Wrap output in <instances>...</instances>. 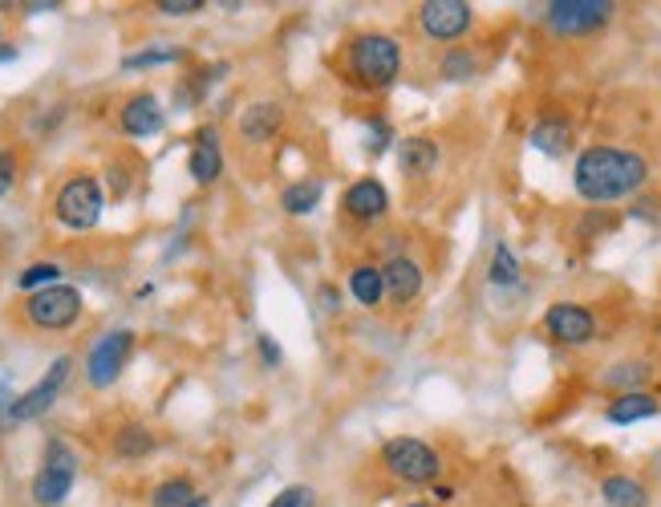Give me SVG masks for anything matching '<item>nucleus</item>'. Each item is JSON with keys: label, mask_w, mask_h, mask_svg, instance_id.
I'll use <instances>...</instances> for the list:
<instances>
[{"label": "nucleus", "mask_w": 661, "mask_h": 507, "mask_svg": "<svg viewBox=\"0 0 661 507\" xmlns=\"http://www.w3.org/2000/svg\"><path fill=\"white\" fill-rule=\"evenodd\" d=\"M649 183V159L641 150L593 143L572 162V188L584 203H621Z\"/></svg>", "instance_id": "nucleus-1"}, {"label": "nucleus", "mask_w": 661, "mask_h": 507, "mask_svg": "<svg viewBox=\"0 0 661 507\" xmlns=\"http://www.w3.org/2000/svg\"><path fill=\"white\" fill-rule=\"evenodd\" d=\"M337 78L354 94H385L402 78V41L382 29H361L337 54Z\"/></svg>", "instance_id": "nucleus-2"}, {"label": "nucleus", "mask_w": 661, "mask_h": 507, "mask_svg": "<svg viewBox=\"0 0 661 507\" xmlns=\"http://www.w3.org/2000/svg\"><path fill=\"white\" fill-rule=\"evenodd\" d=\"M382 471L402 487H435L442 480V454L426 439L414 435H394L382 442Z\"/></svg>", "instance_id": "nucleus-3"}, {"label": "nucleus", "mask_w": 661, "mask_h": 507, "mask_svg": "<svg viewBox=\"0 0 661 507\" xmlns=\"http://www.w3.org/2000/svg\"><path fill=\"white\" fill-rule=\"evenodd\" d=\"M617 4L613 0H552L540 9V21L556 37H593L605 25H613Z\"/></svg>", "instance_id": "nucleus-4"}, {"label": "nucleus", "mask_w": 661, "mask_h": 507, "mask_svg": "<svg viewBox=\"0 0 661 507\" xmlns=\"http://www.w3.org/2000/svg\"><path fill=\"white\" fill-rule=\"evenodd\" d=\"M102 207H107V195H102V183H98L93 174H69L54 195L57 224L69 227V232H90V227H98Z\"/></svg>", "instance_id": "nucleus-5"}, {"label": "nucleus", "mask_w": 661, "mask_h": 507, "mask_svg": "<svg viewBox=\"0 0 661 507\" xmlns=\"http://www.w3.org/2000/svg\"><path fill=\"white\" fill-rule=\"evenodd\" d=\"M74 483H78V454L69 451V442L49 439L37 475H33V499L41 507H57L61 499H69Z\"/></svg>", "instance_id": "nucleus-6"}, {"label": "nucleus", "mask_w": 661, "mask_h": 507, "mask_svg": "<svg viewBox=\"0 0 661 507\" xmlns=\"http://www.w3.org/2000/svg\"><path fill=\"white\" fill-rule=\"evenodd\" d=\"M540 329H544V337H548L552 346H564V349L593 346L596 334H601L596 313L589 305H581V301H552V305L544 308Z\"/></svg>", "instance_id": "nucleus-7"}, {"label": "nucleus", "mask_w": 661, "mask_h": 507, "mask_svg": "<svg viewBox=\"0 0 661 507\" xmlns=\"http://www.w3.org/2000/svg\"><path fill=\"white\" fill-rule=\"evenodd\" d=\"M78 317H81V293L74 284H54V289H41V293L25 296V320L33 329L61 334L69 325H78Z\"/></svg>", "instance_id": "nucleus-8"}, {"label": "nucleus", "mask_w": 661, "mask_h": 507, "mask_svg": "<svg viewBox=\"0 0 661 507\" xmlns=\"http://www.w3.org/2000/svg\"><path fill=\"white\" fill-rule=\"evenodd\" d=\"M418 29L426 41L450 49L455 41H463L475 29V9L467 0H426L418 4Z\"/></svg>", "instance_id": "nucleus-9"}, {"label": "nucleus", "mask_w": 661, "mask_h": 507, "mask_svg": "<svg viewBox=\"0 0 661 507\" xmlns=\"http://www.w3.org/2000/svg\"><path fill=\"white\" fill-rule=\"evenodd\" d=\"M131 353H134V334H131V329H110V334H102L90 346V353H86V382H90L93 390L114 386V382H119V374L126 370Z\"/></svg>", "instance_id": "nucleus-10"}, {"label": "nucleus", "mask_w": 661, "mask_h": 507, "mask_svg": "<svg viewBox=\"0 0 661 507\" xmlns=\"http://www.w3.org/2000/svg\"><path fill=\"white\" fill-rule=\"evenodd\" d=\"M385 215H390V191H385V183L378 174H361V179H354V183L345 188L341 219H349V224H358V227H373V224H382Z\"/></svg>", "instance_id": "nucleus-11"}, {"label": "nucleus", "mask_w": 661, "mask_h": 507, "mask_svg": "<svg viewBox=\"0 0 661 507\" xmlns=\"http://www.w3.org/2000/svg\"><path fill=\"white\" fill-rule=\"evenodd\" d=\"M69 370H74V358H57L49 370H45V378H41L37 386L25 390V394H16L13 402V422H33V418H41V414L54 406V398L61 394V386L69 382Z\"/></svg>", "instance_id": "nucleus-12"}, {"label": "nucleus", "mask_w": 661, "mask_h": 507, "mask_svg": "<svg viewBox=\"0 0 661 507\" xmlns=\"http://www.w3.org/2000/svg\"><path fill=\"white\" fill-rule=\"evenodd\" d=\"M382 277H385V301H394L397 308H411L414 301L423 296L426 272H423V264H418L411 252L385 256Z\"/></svg>", "instance_id": "nucleus-13"}, {"label": "nucleus", "mask_w": 661, "mask_h": 507, "mask_svg": "<svg viewBox=\"0 0 661 507\" xmlns=\"http://www.w3.org/2000/svg\"><path fill=\"white\" fill-rule=\"evenodd\" d=\"M187 174L195 179L199 188H212L215 179L224 174V147H220V131L203 126L191 138V155H187Z\"/></svg>", "instance_id": "nucleus-14"}, {"label": "nucleus", "mask_w": 661, "mask_h": 507, "mask_svg": "<svg viewBox=\"0 0 661 507\" xmlns=\"http://www.w3.org/2000/svg\"><path fill=\"white\" fill-rule=\"evenodd\" d=\"M163 122H167V114H163L155 94H131L119 110V126L131 138H155L163 131Z\"/></svg>", "instance_id": "nucleus-15"}, {"label": "nucleus", "mask_w": 661, "mask_h": 507, "mask_svg": "<svg viewBox=\"0 0 661 507\" xmlns=\"http://www.w3.org/2000/svg\"><path fill=\"white\" fill-rule=\"evenodd\" d=\"M528 143L540 155H548V159H560V155H569L572 147V122L569 114H560V110H548V114H540L536 119V126H531Z\"/></svg>", "instance_id": "nucleus-16"}, {"label": "nucleus", "mask_w": 661, "mask_h": 507, "mask_svg": "<svg viewBox=\"0 0 661 507\" xmlns=\"http://www.w3.org/2000/svg\"><path fill=\"white\" fill-rule=\"evenodd\" d=\"M280 126H284V106L280 102H256V106H248L239 114V134H244V143H251V147L272 143L280 134Z\"/></svg>", "instance_id": "nucleus-17"}, {"label": "nucleus", "mask_w": 661, "mask_h": 507, "mask_svg": "<svg viewBox=\"0 0 661 507\" xmlns=\"http://www.w3.org/2000/svg\"><path fill=\"white\" fill-rule=\"evenodd\" d=\"M661 398L649 394V390H634V394H613L605 406V418L613 427H634V422H646V418H658Z\"/></svg>", "instance_id": "nucleus-18"}, {"label": "nucleus", "mask_w": 661, "mask_h": 507, "mask_svg": "<svg viewBox=\"0 0 661 507\" xmlns=\"http://www.w3.org/2000/svg\"><path fill=\"white\" fill-rule=\"evenodd\" d=\"M345 289H349V296H354L361 308H382L385 305L382 264H378V260H361V264H354L349 268V277H345Z\"/></svg>", "instance_id": "nucleus-19"}, {"label": "nucleus", "mask_w": 661, "mask_h": 507, "mask_svg": "<svg viewBox=\"0 0 661 507\" xmlns=\"http://www.w3.org/2000/svg\"><path fill=\"white\" fill-rule=\"evenodd\" d=\"M438 159H442V150H438V143L435 138H426V134H411V138H402V147H397V162H402L406 179H426V174H435Z\"/></svg>", "instance_id": "nucleus-20"}, {"label": "nucleus", "mask_w": 661, "mask_h": 507, "mask_svg": "<svg viewBox=\"0 0 661 507\" xmlns=\"http://www.w3.org/2000/svg\"><path fill=\"white\" fill-rule=\"evenodd\" d=\"M649 382H653V365L646 358L613 361L605 374H601V386L613 390V394H634V390H646Z\"/></svg>", "instance_id": "nucleus-21"}, {"label": "nucleus", "mask_w": 661, "mask_h": 507, "mask_svg": "<svg viewBox=\"0 0 661 507\" xmlns=\"http://www.w3.org/2000/svg\"><path fill=\"white\" fill-rule=\"evenodd\" d=\"M601 499L608 507H649V487L634 475H621V471H613L601 480Z\"/></svg>", "instance_id": "nucleus-22"}, {"label": "nucleus", "mask_w": 661, "mask_h": 507, "mask_svg": "<svg viewBox=\"0 0 661 507\" xmlns=\"http://www.w3.org/2000/svg\"><path fill=\"white\" fill-rule=\"evenodd\" d=\"M321 191H325V183H321L317 174H304V179H292L289 188L280 191V207L289 215H309L313 207L321 203Z\"/></svg>", "instance_id": "nucleus-23"}, {"label": "nucleus", "mask_w": 661, "mask_h": 507, "mask_svg": "<svg viewBox=\"0 0 661 507\" xmlns=\"http://www.w3.org/2000/svg\"><path fill=\"white\" fill-rule=\"evenodd\" d=\"M438 78L442 81H471L479 78V54L471 45H450L438 57Z\"/></svg>", "instance_id": "nucleus-24"}, {"label": "nucleus", "mask_w": 661, "mask_h": 507, "mask_svg": "<svg viewBox=\"0 0 661 507\" xmlns=\"http://www.w3.org/2000/svg\"><path fill=\"white\" fill-rule=\"evenodd\" d=\"M203 495H195V483L175 475V480H163L155 492H150V507H199Z\"/></svg>", "instance_id": "nucleus-25"}, {"label": "nucleus", "mask_w": 661, "mask_h": 507, "mask_svg": "<svg viewBox=\"0 0 661 507\" xmlns=\"http://www.w3.org/2000/svg\"><path fill=\"white\" fill-rule=\"evenodd\" d=\"M61 272H66V268L57 264V260H37V264H29L16 272V289H21V293L54 289V284H61Z\"/></svg>", "instance_id": "nucleus-26"}, {"label": "nucleus", "mask_w": 661, "mask_h": 507, "mask_svg": "<svg viewBox=\"0 0 661 507\" xmlns=\"http://www.w3.org/2000/svg\"><path fill=\"white\" fill-rule=\"evenodd\" d=\"M155 451V435H150V427H143V422H131V427H122L119 435H114V454L119 459H143V454Z\"/></svg>", "instance_id": "nucleus-27"}, {"label": "nucleus", "mask_w": 661, "mask_h": 507, "mask_svg": "<svg viewBox=\"0 0 661 507\" xmlns=\"http://www.w3.org/2000/svg\"><path fill=\"white\" fill-rule=\"evenodd\" d=\"M488 281L495 289H512L519 284V256L507 248V244H495V252H491V268H488Z\"/></svg>", "instance_id": "nucleus-28"}, {"label": "nucleus", "mask_w": 661, "mask_h": 507, "mask_svg": "<svg viewBox=\"0 0 661 507\" xmlns=\"http://www.w3.org/2000/svg\"><path fill=\"white\" fill-rule=\"evenodd\" d=\"M187 49L183 45H155V49H143V54H131L122 66L126 69H150V66H171V61H183Z\"/></svg>", "instance_id": "nucleus-29"}, {"label": "nucleus", "mask_w": 661, "mask_h": 507, "mask_svg": "<svg viewBox=\"0 0 661 507\" xmlns=\"http://www.w3.org/2000/svg\"><path fill=\"white\" fill-rule=\"evenodd\" d=\"M268 507H317V492H313L309 483H292V487H284Z\"/></svg>", "instance_id": "nucleus-30"}, {"label": "nucleus", "mask_w": 661, "mask_h": 507, "mask_svg": "<svg viewBox=\"0 0 661 507\" xmlns=\"http://www.w3.org/2000/svg\"><path fill=\"white\" fill-rule=\"evenodd\" d=\"M366 150H370V155H385V150H390V138H394V131H390V122L385 119H370L366 122Z\"/></svg>", "instance_id": "nucleus-31"}, {"label": "nucleus", "mask_w": 661, "mask_h": 507, "mask_svg": "<svg viewBox=\"0 0 661 507\" xmlns=\"http://www.w3.org/2000/svg\"><path fill=\"white\" fill-rule=\"evenodd\" d=\"M208 4L203 0H159L155 4V13H163V16H195V13H203Z\"/></svg>", "instance_id": "nucleus-32"}, {"label": "nucleus", "mask_w": 661, "mask_h": 507, "mask_svg": "<svg viewBox=\"0 0 661 507\" xmlns=\"http://www.w3.org/2000/svg\"><path fill=\"white\" fill-rule=\"evenodd\" d=\"M613 224H617V219L596 207V212H589V219H581V240H593L596 232H608Z\"/></svg>", "instance_id": "nucleus-33"}, {"label": "nucleus", "mask_w": 661, "mask_h": 507, "mask_svg": "<svg viewBox=\"0 0 661 507\" xmlns=\"http://www.w3.org/2000/svg\"><path fill=\"white\" fill-rule=\"evenodd\" d=\"M13 183H16V155L13 150H0V195H9Z\"/></svg>", "instance_id": "nucleus-34"}, {"label": "nucleus", "mask_w": 661, "mask_h": 507, "mask_svg": "<svg viewBox=\"0 0 661 507\" xmlns=\"http://www.w3.org/2000/svg\"><path fill=\"white\" fill-rule=\"evenodd\" d=\"M317 301H321V308H325V313H337V308H341V293H337L333 284H321Z\"/></svg>", "instance_id": "nucleus-35"}, {"label": "nucleus", "mask_w": 661, "mask_h": 507, "mask_svg": "<svg viewBox=\"0 0 661 507\" xmlns=\"http://www.w3.org/2000/svg\"><path fill=\"white\" fill-rule=\"evenodd\" d=\"M13 394H9V386H4V382H0V427H9V422H13Z\"/></svg>", "instance_id": "nucleus-36"}, {"label": "nucleus", "mask_w": 661, "mask_h": 507, "mask_svg": "<svg viewBox=\"0 0 661 507\" xmlns=\"http://www.w3.org/2000/svg\"><path fill=\"white\" fill-rule=\"evenodd\" d=\"M260 358H265V365L272 370V365H280V349L272 337H260Z\"/></svg>", "instance_id": "nucleus-37"}, {"label": "nucleus", "mask_w": 661, "mask_h": 507, "mask_svg": "<svg viewBox=\"0 0 661 507\" xmlns=\"http://www.w3.org/2000/svg\"><path fill=\"white\" fill-rule=\"evenodd\" d=\"M430 495H435L438 504H450V499H455V487H447V483H435V487H430Z\"/></svg>", "instance_id": "nucleus-38"}, {"label": "nucleus", "mask_w": 661, "mask_h": 507, "mask_svg": "<svg viewBox=\"0 0 661 507\" xmlns=\"http://www.w3.org/2000/svg\"><path fill=\"white\" fill-rule=\"evenodd\" d=\"M16 57V45H0V66H4V61H13Z\"/></svg>", "instance_id": "nucleus-39"}, {"label": "nucleus", "mask_w": 661, "mask_h": 507, "mask_svg": "<svg viewBox=\"0 0 661 507\" xmlns=\"http://www.w3.org/2000/svg\"><path fill=\"white\" fill-rule=\"evenodd\" d=\"M406 507H435V504H426V499H414V504H406Z\"/></svg>", "instance_id": "nucleus-40"}, {"label": "nucleus", "mask_w": 661, "mask_h": 507, "mask_svg": "<svg viewBox=\"0 0 661 507\" xmlns=\"http://www.w3.org/2000/svg\"><path fill=\"white\" fill-rule=\"evenodd\" d=\"M199 507H203V504H199Z\"/></svg>", "instance_id": "nucleus-41"}]
</instances>
